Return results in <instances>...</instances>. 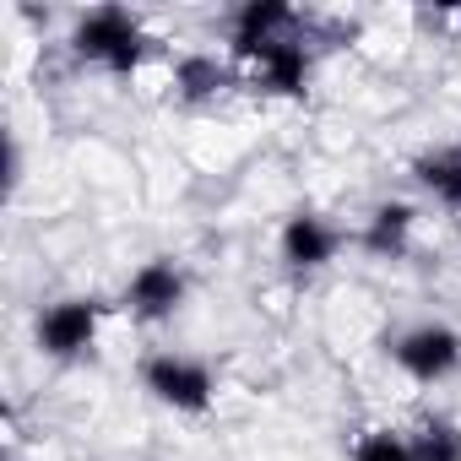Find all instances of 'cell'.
I'll list each match as a JSON object with an SVG mask.
<instances>
[{
	"label": "cell",
	"instance_id": "6da1fadb",
	"mask_svg": "<svg viewBox=\"0 0 461 461\" xmlns=\"http://www.w3.org/2000/svg\"><path fill=\"white\" fill-rule=\"evenodd\" d=\"M147 50H152V33L131 6H93L71 28V55L82 66L109 71V77H136Z\"/></svg>",
	"mask_w": 461,
	"mask_h": 461
},
{
	"label": "cell",
	"instance_id": "7a4b0ae2",
	"mask_svg": "<svg viewBox=\"0 0 461 461\" xmlns=\"http://www.w3.org/2000/svg\"><path fill=\"white\" fill-rule=\"evenodd\" d=\"M141 391H147L152 402L185 412V418H201V412H212V402H217L212 364H206V358H190V353H174V348L141 358Z\"/></svg>",
	"mask_w": 461,
	"mask_h": 461
},
{
	"label": "cell",
	"instance_id": "3957f363",
	"mask_svg": "<svg viewBox=\"0 0 461 461\" xmlns=\"http://www.w3.org/2000/svg\"><path fill=\"white\" fill-rule=\"evenodd\" d=\"M98 326H104V299H93V294H71V299H55V304L39 310V321H33V342H39L44 358H55V364H77V358L93 353Z\"/></svg>",
	"mask_w": 461,
	"mask_h": 461
},
{
	"label": "cell",
	"instance_id": "277c9868",
	"mask_svg": "<svg viewBox=\"0 0 461 461\" xmlns=\"http://www.w3.org/2000/svg\"><path fill=\"white\" fill-rule=\"evenodd\" d=\"M391 364L418 385H439L461 369V331L445 321H418L391 342Z\"/></svg>",
	"mask_w": 461,
	"mask_h": 461
},
{
	"label": "cell",
	"instance_id": "5b68a950",
	"mask_svg": "<svg viewBox=\"0 0 461 461\" xmlns=\"http://www.w3.org/2000/svg\"><path fill=\"white\" fill-rule=\"evenodd\" d=\"M185 294H190L185 267H179L174 256H152V261H141V267L131 272V283H125V310H131V321H141V326H163V321H174V315L185 310Z\"/></svg>",
	"mask_w": 461,
	"mask_h": 461
},
{
	"label": "cell",
	"instance_id": "8992f818",
	"mask_svg": "<svg viewBox=\"0 0 461 461\" xmlns=\"http://www.w3.org/2000/svg\"><path fill=\"white\" fill-rule=\"evenodd\" d=\"M234 60L245 66V77L261 93L304 98V87H310V50L299 39H272V44H256V50H234Z\"/></svg>",
	"mask_w": 461,
	"mask_h": 461
},
{
	"label": "cell",
	"instance_id": "52a82bcc",
	"mask_svg": "<svg viewBox=\"0 0 461 461\" xmlns=\"http://www.w3.org/2000/svg\"><path fill=\"white\" fill-rule=\"evenodd\" d=\"M277 256L288 272L310 277V272H326L337 256H342V228L321 212H294L283 222V234H277Z\"/></svg>",
	"mask_w": 461,
	"mask_h": 461
},
{
	"label": "cell",
	"instance_id": "ba28073f",
	"mask_svg": "<svg viewBox=\"0 0 461 461\" xmlns=\"http://www.w3.org/2000/svg\"><path fill=\"white\" fill-rule=\"evenodd\" d=\"M294 23H299V12L288 0H245V6L228 17V55L272 44V39H294Z\"/></svg>",
	"mask_w": 461,
	"mask_h": 461
},
{
	"label": "cell",
	"instance_id": "9c48e42d",
	"mask_svg": "<svg viewBox=\"0 0 461 461\" xmlns=\"http://www.w3.org/2000/svg\"><path fill=\"white\" fill-rule=\"evenodd\" d=\"M412 228H418V206H412V201H380V206L364 217L358 245H364L375 261H402V256L412 250Z\"/></svg>",
	"mask_w": 461,
	"mask_h": 461
},
{
	"label": "cell",
	"instance_id": "30bf717a",
	"mask_svg": "<svg viewBox=\"0 0 461 461\" xmlns=\"http://www.w3.org/2000/svg\"><path fill=\"white\" fill-rule=\"evenodd\" d=\"M412 179L423 195H434L445 212H461V141H445V147H429L412 158Z\"/></svg>",
	"mask_w": 461,
	"mask_h": 461
},
{
	"label": "cell",
	"instance_id": "8fae6325",
	"mask_svg": "<svg viewBox=\"0 0 461 461\" xmlns=\"http://www.w3.org/2000/svg\"><path fill=\"white\" fill-rule=\"evenodd\" d=\"M222 87H228V66H222L217 55L190 50V55L174 60V93H179L185 104H206V98H217Z\"/></svg>",
	"mask_w": 461,
	"mask_h": 461
},
{
	"label": "cell",
	"instance_id": "7c38bea8",
	"mask_svg": "<svg viewBox=\"0 0 461 461\" xmlns=\"http://www.w3.org/2000/svg\"><path fill=\"white\" fill-rule=\"evenodd\" d=\"M412 456L418 461H461V423L456 418H423L412 434Z\"/></svg>",
	"mask_w": 461,
	"mask_h": 461
},
{
	"label": "cell",
	"instance_id": "4fadbf2b",
	"mask_svg": "<svg viewBox=\"0 0 461 461\" xmlns=\"http://www.w3.org/2000/svg\"><path fill=\"white\" fill-rule=\"evenodd\" d=\"M353 461H418V456H412V434L364 429V434L353 439Z\"/></svg>",
	"mask_w": 461,
	"mask_h": 461
}]
</instances>
